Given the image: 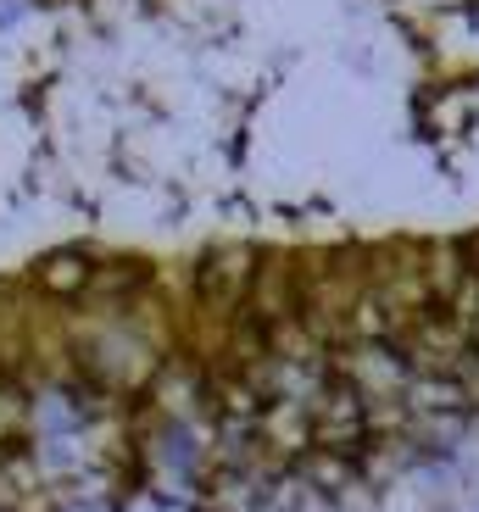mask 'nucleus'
I'll return each mask as SVG.
<instances>
[{"instance_id": "nucleus-3", "label": "nucleus", "mask_w": 479, "mask_h": 512, "mask_svg": "<svg viewBox=\"0 0 479 512\" xmlns=\"http://www.w3.org/2000/svg\"><path fill=\"white\" fill-rule=\"evenodd\" d=\"M402 407H407V418H474V396L452 373H413Z\"/></svg>"}, {"instance_id": "nucleus-6", "label": "nucleus", "mask_w": 479, "mask_h": 512, "mask_svg": "<svg viewBox=\"0 0 479 512\" xmlns=\"http://www.w3.org/2000/svg\"><path fill=\"white\" fill-rule=\"evenodd\" d=\"M463 245H468V268L479 273V229H468V234H463Z\"/></svg>"}, {"instance_id": "nucleus-1", "label": "nucleus", "mask_w": 479, "mask_h": 512, "mask_svg": "<svg viewBox=\"0 0 479 512\" xmlns=\"http://www.w3.org/2000/svg\"><path fill=\"white\" fill-rule=\"evenodd\" d=\"M335 379H346L368 407H385V401H402L407 384H413V362L402 357L396 340H351L335 351Z\"/></svg>"}, {"instance_id": "nucleus-4", "label": "nucleus", "mask_w": 479, "mask_h": 512, "mask_svg": "<svg viewBox=\"0 0 479 512\" xmlns=\"http://www.w3.org/2000/svg\"><path fill=\"white\" fill-rule=\"evenodd\" d=\"M446 318L463 329L468 346H479V273H468V279L446 295Z\"/></svg>"}, {"instance_id": "nucleus-2", "label": "nucleus", "mask_w": 479, "mask_h": 512, "mask_svg": "<svg viewBox=\"0 0 479 512\" xmlns=\"http://www.w3.org/2000/svg\"><path fill=\"white\" fill-rule=\"evenodd\" d=\"M90 268H95V256L84 245H62V251L39 256L23 284L39 301H51V307H78L84 301V284H90Z\"/></svg>"}, {"instance_id": "nucleus-5", "label": "nucleus", "mask_w": 479, "mask_h": 512, "mask_svg": "<svg viewBox=\"0 0 479 512\" xmlns=\"http://www.w3.org/2000/svg\"><path fill=\"white\" fill-rule=\"evenodd\" d=\"M23 12H28V0H0V28H12Z\"/></svg>"}]
</instances>
